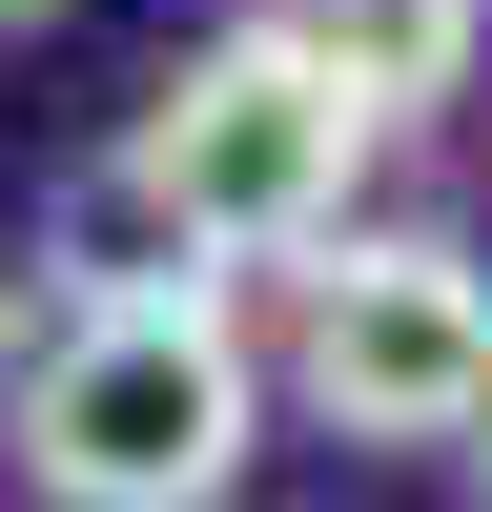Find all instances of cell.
<instances>
[{"mask_svg":"<svg viewBox=\"0 0 492 512\" xmlns=\"http://www.w3.org/2000/svg\"><path fill=\"white\" fill-rule=\"evenodd\" d=\"M472 492H492V431H472Z\"/></svg>","mask_w":492,"mask_h":512,"instance_id":"cell-6","label":"cell"},{"mask_svg":"<svg viewBox=\"0 0 492 512\" xmlns=\"http://www.w3.org/2000/svg\"><path fill=\"white\" fill-rule=\"evenodd\" d=\"M267 451V349L205 267H103L21 369V492L41 512H226Z\"/></svg>","mask_w":492,"mask_h":512,"instance_id":"cell-1","label":"cell"},{"mask_svg":"<svg viewBox=\"0 0 492 512\" xmlns=\"http://www.w3.org/2000/svg\"><path fill=\"white\" fill-rule=\"evenodd\" d=\"M308 41H328V82H349L369 123H431V103H472V62H492V0H308Z\"/></svg>","mask_w":492,"mask_h":512,"instance_id":"cell-4","label":"cell"},{"mask_svg":"<svg viewBox=\"0 0 492 512\" xmlns=\"http://www.w3.org/2000/svg\"><path fill=\"white\" fill-rule=\"evenodd\" d=\"M369 144H390V123L328 82L308 21H226V41H185V62L144 82L123 205H144L164 246H205V267H308V246H349V164Z\"/></svg>","mask_w":492,"mask_h":512,"instance_id":"cell-2","label":"cell"},{"mask_svg":"<svg viewBox=\"0 0 492 512\" xmlns=\"http://www.w3.org/2000/svg\"><path fill=\"white\" fill-rule=\"evenodd\" d=\"M287 410L328 451H472L492 431V267L451 226H349L287 267Z\"/></svg>","mask_w":492,"mask_h":512,"instance_id":"cell-3","label":"cell"},{"mask_svg":"<svg viewBox=\"0 0 492 512\" xmlns=\"http://www.w3.org/2000/svg\"><path fill=\"white\" fill-rule=\"evenodd\" d=\"M0 21H62V0H0Z\"/></svg>","mask_w":492,"mask_h":512,"instance_id":"cell-5","label":"cell"}]
</instances>
